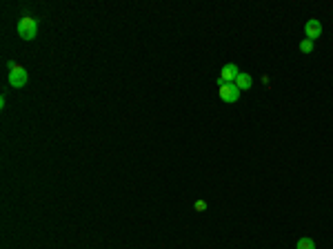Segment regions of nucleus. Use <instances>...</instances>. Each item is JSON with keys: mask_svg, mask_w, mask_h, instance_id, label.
Segmentation results:
<instances>
[{"mask_svg": "<svg viewBox=\"0 0 333 249\" xmlns=\"http://www.w3.org/2000/svg\"><path fill=\"white\" fill-rule=\"evenodd\" d=\"M7 67H9V85L14 87V89H20V87H25L27 83H29V74H27V69L22 67V65L9 60Z\"/></svg>", "mask_w": 333, "mask_h": 249, "instance_id": "f257e3e1", "label": "nucleus"}, {"mask_svg": "<svg viewBox=\"0 0 333 249\" xmlns=\"http://www.w3.org/2000/svg\"><path fill=\"white\" fill-rule=\"evenodd\" d=\"M18 36L22 40H33L38 36V20L32 16H22L18 20Z\"/></svg>", "mask_w": 333, "mask_h": 249, "instance_id": "f03ea898", "label": "nucleus"}, {"mask_svg": "<svg viewBox=\"0 0 333 249\" xmlns=\"http://www.w3.org/2000/svg\"><path fill=\"white\" fill-rule=\"evenodd\" d=\"M218 83V94H220V100L222 102H227V105H231V102H238V98H240V89L233 85V83H222V80H216Z\"/></svg>", "mask_w": 333, "mask_h": 249, "instance_id": "7ed1b4c3", "label": "nucleus"}, {"mask_svg": "<svg viewBox=\"0 0 333 249\" xmlns=\"http://www.w3.org/2000/svg\"><path fill=\"white\" fill-rule=\"evenodd\" d=\"M304 36H307V40H311V43L322 36V25H320V20H316V18L307 20V25H304Z\"/></svg>", "mask_w": 333, "mask_h": 249, "instance_id": "20e7f679", "label": "nucleus"}, {"mask_svg": "<svg viewBox=\"0 0 333 249\" xmlns=\"http://www.w3.org/2000/svg\"><path fill=\"white\" fill-rule=\"evenodd\" d=\"M238 76H240L238 65L229 63V65H224V67L220 69V76H218V78L222 80V83H235V78H238Z\"/></svg>", "mask_w": 333, "mask_h": 249, "instance_id": "39448f33", "label": "nucleus"}, {"mask_svg": "<svg viewBox=\"0 0 333 249\" xmlns=\"http://www.w3.org/2000/svg\"><path fill=\"white\" fill-rule=\"evenodd\" d=\"M233 85L238 87L240 91H247V89H251V85H253V78H251L249 74H245V71H240V76L235 78Z\"/></svg>", "mask_w": 333, "mask_h": 249, "instance_id": "423d86ee", "label": "nucleus"}, {"mask_svg": "<svg viewBox=\"0 0 333 249\" xmlns=\"http://www.w3.org/2000/svg\"><path fill=\"white\" fill-rule=\"evenodd\" d=\"M296 249H316V240H313V238H309V236H304V238H300V240H298Z\"/></svg>", "mask_w": 333, "mask_h": 249, "instance_id": "0eeeda50", "label": "nucleus"}, {"mask_svg": "<svg viewBox=\"0 0 333 249\" xmlns=\"http://www.w3.org/2000/svg\"><path fill=\"white\" fill-rule=\"evenodd\" d=\"M311 49H313V43H311V40H307V38H304V40H302V43H300V51L309 53V51H311Z\"/></svg>", "mask_w": 333, "mask_h": 249, "instance_id": "6e6552de", "label": "nucleus"}, {"mask_svg": "<svg viewBox=\"0 0 333 249\" xmlns=\"http://www.w3.org/2000/svg\"><path fill=\"white\" fill-rule=\"evenodd\" d=\"M193 209H196V212H204V209H207V202H204V200H196Z\"/></svg>", "mask_w": 333, "mask_h": 249, "instance_id": "1a4fd4ad", "label": "nucleus"}]
</instances>
